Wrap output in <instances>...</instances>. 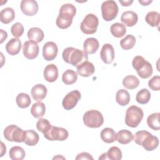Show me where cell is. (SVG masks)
Returning <instances> with one entry per match:
<instances>
[{
	"label": "cell",
	"instance_id": "42",
	"mask_svg": "<svg viewBox=\"0 0 160 160\" xmlns=\"http://www.w3.org/2000/svg\"><path fill=\"white\" fill-rule=\"evenodd\" d=\"M76 160H78V159H91V160H93V158L88 152H82L79 154L77 156V157L76 158Z\"/></svg>",
	"mask_w": 160,
	"mask_h": 160
},
{
	"label": "cell",
	"instance_id": "46",
	"mask_svg": "<svg viewBox=\"0 0 160 160\" xmlns=\"http://www.w3.org/2000/svg\"><path fill=\"white\" fill-rule=\"evenodd\" d=\"M99 159H107V157H106V152L102 154L101 156H100V157L99 158Z\"/></svg>",
	"mask_w": 160,
	"mask_h": 160
},
{
	"label": "cell",
	"instance_id": "7",
	"mask_svg": "<svg viewBox=\"0 0 160 160\" xmlns=\"http://www.w3.org/2000/svg\"><path fill=\"white\" fill-rule=\"evenodd\" d=\"M118 11L119 8L114 1H106L101 4L102 16L106 21H111L115 19L118 15Z\"/></svg>",
	"mask_w": 160,
	"mask_h": 160
},
{
	"label": "cell",
	"instance_id": "12",
	"mask_svg": "<svg viewBox=\"0 0 160 160\" xmlns=\"http://www.w3.org/2000/svg\"><path fill=\"white\" fill-rule=\"evenodd\" d=\"M39 48L38 44L32 41H27L23 44V54L29 59H33L36 58L39 54Z\"/></svg>",
	"mask_w": 160,
	"mask_h": 160
},
{
	"label": "cell",
	"instance_id": "38",
	"mask_svg": "<svg viewBox=\"0 0 160 160\" xmlns=\"http://www.w3.org/2000/svg\"><path fill=\"white\" fill-rule=\"evenodd\" d=\"M107 159L111 160H119L122 158V152L121 149L116 146L110 148L107 152H106Z\"/></svg>",
	"mask_w": 160,
	"mask_h": 160
},
{
	"label": "cell",
	"instance_id": "28",
	"mask_svg": "<svg viewBox=\"0 0 160 160\" xmlns=\"http://www.w3.org/2000/svg\"><path fill=\"white\" fill-rule=\"evenodd\" d=\"M110 31L112 35L118 38L123 37L126 33V28L125 25L119 22L112 24L111 26Z\"/></svg>",
	"mask_w": 160,
	"mask_h": 160
},
{
	"label": "cell",
	"instance_id": "4",
	"mask_svg": "<svg viewBox=\"0 0 160 160\" xmlns=\"http://www.w3.org/2000/svg\"><path fill=\"white\" fill-rule=\"evenodd\" d=\"M144 116V112L141 108L136 106L129 107L126 112L125 123L131 128H136L141 122Z\"/></svg>",
	"mask_w": 160,
	"mask_h": 160
},
{
	"label": "cell",
	"instance_id": "21",
	"mask_svg": "<svg viewBox=\"0 0 160 160\" xmlns=\"http://www.w3.org/2000/svg\"><path fill=\"white\" fill-rule=\"evenodd\" d=\"M99 44L98 41L94 38H87L83 44L84 51L87 54H94L98 49Z\"/></svg>",
	"mask_w": 160,
	"mask_h": 160
},
{
	"label": "cell",
	"instance_id": "34",
	"mask_svg": "<svg viewBox=\"0 0 160 160\" xmlns=\"http://www.w3.org/2000/svg\"><path fill=\"white\" fill-rule=\"evenodd\" d=\"M147 124L148 126L154 130L158 131L160 129L159 112L152 113L148 117Z\"/></svg>",
	"mask_w": 160,
	"mask_h": 160
},
{
	"label": "cell",
	"instance_id": "35",
	"mask_svg": "<svg viewBox=\"0 0 160 160\" xmlns=\"http://www.w3.org/2000/svg\"><path fill=\"white\" fill-rule=\"evenodd\" d=\"M146 22L152 27H158L159 24V13L156 11H150L145 17Z\"/></svg>",
	"mask_w": 160,
	"mask_h": 160
},
{
	"label": "cell",
	"instance_id": "11",
	"mask_svg": "<svg viewBox=\"0 0 160 160\" xmlns=\"http://www.w3.org/2000/svg\"><path fill=\"white\" fill-rule=\"evenodd\" d=\"M81 95L79 91L74 90L68 93L63 98L62 104L66 110H71L74 108L78 101L81 99Z\"/></svg>",
	"mask_w": 160,
	"mask_h": 160
},
{
	"label": "cell",
	"instance_id": "18",
	"mask_svg": "<svg viewBox=\"0 0 160 160\" xmlns=\"http://www.w3.org/2000/svg\"><path fill=\"white\" fill-rule=\"evenodd\" d=\"M47 92V88L44 85L42 84H38L32 88L31 93L32 98L34 100L41 101L46 98Z\"/></svg>",
	"mask_w": 160,
	"mask_h": 160
},
{
	"label": "cell",
	"instance_id": "22",
	"mask_svg": "<svg viewBox=\"0 0 160 160\" xmlns=\"http://www.w3.org/2000/svg\"><path fill=\"white\" fill-rule=\"evenodd\" d=\"M134 138L132 133L128 130L122 129L116 134V141L121 144H127L131 142Z\"/></svg>",
	"mask_w": 160,
	"mask_h": 160
},
{
	"label": "cell",
	"instance_id": "19",
	"mask_svg": "<svg viewBox=\"0 0 160 160\" xmlns=\"http://www.w3.org/2000/svg\"><path fill=\"white\" fill-rule=\"evenodd\" d=\"M138 14L132 11H128L124 12L121 17L122 22L128 27L134 26L138 22Z\"/></svg>",
	"mask_w": 160,
	"mask_h": 160
},
{
	"label": "cell",
	"instance_id": "15",
	"mask_svg": "<svg viewBox=\"0 0 160 160\" xmlns=\"http://www.w3.org/2000/svg\"><path fill=\"white\" fill-rule=\"evenodd\" d=\"M100 56L105 64H111L114 59V49L110 44H104L101 50Z\"/></svg>",
	"mask_w": 160,
	"mask_h": 160
},
{
	"label": "cell",
	"instance_id": "31",
	"mask_svg": "<svg viewBox=\"0 0 160 160\" xmlns=\"http://www.w3.org/2000/svg\"><path fill=\"white\" fill-rule=\"evenodd\" d=\"M139 80L137 77L133 75L126 76L122 80V85L128 89H134L138 87Z\"/></svg>",
	"mask_w": 160,
	"mask_h": 160
},
{
	"label": "cell",
	"instance_id": "36",
	"mask_svg": "<svg viewBox=\"0 0 160 160\" xmlns=\"http://www.w3.org/2000/svg\"><path fill=\"white\" fill-rule=\"evenodd\" d=\"M151 98V93L147 89H142L138 92L136 97V101L141 104L148 103Z\"/></svg>",
	"mask_w": 160,
	"mask_h": 160
},
{
	"label": "cell",
	"instance_id": "45",
	"mask_svg": "<svg viewBox=\"0 0 160 160\" xmlns=\"http://www.w3.org/2000/svg\"><path fill=\"white\" fill-rule=\"evenodd\" d=\"M139 2L140 4H141L142 6H148L151 2H152V1H149V0H147V1L142 0V1H141V0H139Z\"/></svg>",
	"mask_w": 160,
	"mask_h": 160
},
{
	"label": "cell",
	"instance_id": "16",
	"mask_svg": "<svg viewBox=\"0 0 160 160\" xmlns=\"http://www.w3.org/2000/svg\"><path fill=\"white\" fill-rule=\"evenodd\" d=\"M76 69L78 74L82 77L91 76L95 71V68L93 64L88 61L81 63L80 65L76 67Z\"/></svg>",
	"mask_w": 160,
	"mask_h": 160
},
{
	"label": "cell",
	"instance_id": "20",
	"mask_svg": "<svg viewBox=\"0 0 160 160\" xmlns=\"http://www.w3.org/2000/svg\"><path fill=\"white\" fill-rule=\"evenodd\" d=\"M21 41L18 38L11 39L6 44L5 48L8 54L12 56L18 54L21 49Z\"/></svg>",
	"mask_w": 160,
	"mask_h": 160
},
{
	"label": "cell",
	"instance_id": "3",
	"mask_svg": "<svg viewBox=\"0 0 160 160\" xmlns=\"http://www.w3.org/2000/svg\"><path fill=\"white\" fill-rule=\"evenodd\" d=\"M132 65L141 78L147 79L152 74L153 70L151 64L142 56H135L132 59Z\"/></svg>",
	"mask_w": 160,
	"mask_h": 160
},
{
	"label": "cell",
	"instance_id": "10",
	"mask_svg": "<svg viewBox=\"0 0 160 160\" xmlns=\"http://www.w3.org/2000/svg\"><path fill=\"white\" fill-rule=\"evenodd\" d=\"M74 16L75 15L72 13L60 8L59 15L56 19L57 26L62 29L69 28L71 25L72 19Z\"/></svg>",
	"mask_w": 160,
	"mask_h": 160
},
{
	"label": "cell",
	"instance_id": "25",
	"mask_svg": "<svg viewBox=\"0 0 160 160\" xmlns=\"http://www.w3.org/2000/svg\"><path fill=\"white\" fill-rule=\"evenodd\" d=\"M101 138L106 143H112L116 141V133L110 128H104L101 132Z\"/></svg>",
	"mask_w": 160,
	"mask_h": 160
},
{
	"label": "cell",
	"instance_id": "32",
	"mask_svg": "<svg viewBox=\"0 0 160 160\" xmlns=\"http://www.w3.org/2000/svg\"><path fill=\"white\" fill-rule=\"evenodd\" d=\"M25 155L26 153L23 148L18 146L12 147L9 152V156L12 160H22Z\"/></svg>",
	"mask_w": 160,
	"mask_h": 160
},
{
	"label": "cell",
	"instance_id": "37",
	"mask_svg": "<svg viewBox=\"0 0 160 160\" xmlns=\"http://www.w3.org/2000/svg\"><path fill=\"white\" fill-rule=\"evenodd\" d=\"M136 43V38L131 34L127 35L124 38L120 41L121 47L124 50H129L132 49Z\"/></svg>",
	"mask_w": 160,
	"mask_h": 160
},
{
	"label": "cell",
	"instance_id": "30",
	"mask_svg": "<svg viewBox=\"0 0 160 160\" xmlns=\"http://www.w3.org/2000/svg\"><path fill=\"white\" fill-rule=\"evenodd\" d=\"M78 79V74L72 69H67L62 76V81L66 85L74 84Z\"/></svg>",
	"mask_w": 160,
	"mask_h": 160
},
{
	"label": "cell",
	"instance_id": "26",
	"mask_svg": "<svg viewBox=\"0 0 160 160\" xmlns=\"http://www.w3.org/2000/svg\"><path fill=\"white\" fill-rule=\"evenodd\" d=\"M15 18V12L11 8H6L0 12V20L4 24H9Z\"/></svg>",
	"mask_w": 160,
	"mask_h": 160
},
{
	"label": "cell",
	"instance_id": "23",
	"mask_svg": "<svg viewBox=\"0 0 160 160\" xmlns=\"http://www.w3.org/2000/svg\"><path fill=\"white\" fill-rule=\"evenodd\" d=\"M39 140V136L38 134L34 130L24 131V142L28 146H35Z\"/></svg>",
	"mask_w": 160,
	"mask_h": 160
},
{
	"label": "cell",
	"instance_id": "40",
	"mask_svg": "<svg viewBox=\"0 0 160 160\" xmlns=\"http://www.w3.org/2000/svg\"><path fill=\"white\" fill-rule=\"evenodd\" d=\"M24 31V27L21 22L14 23L11 28V32L12 36L16 38L21 37Z\"/></svg>",
	"mask_w": 160,
	"mask_h": 160
},
{
	"label": "cell",
	"instance_id": "13",
	"mask_svg": "<svg viewBox=\"0 0 160 160\" xmlns=\"http://www.w3.org/2000/svg\"><path fill=\"white\" fill-rule=\"evenodd\" d=\"M58 48L56 44L52 41L47 42L42 48V56L45 60L52 61L58 54Z\"/></svg>",
	"mask_w": 160,
	"mask_h": 160
},
{
	"label": "cell",
	"instance_id": "29",
	"mask_svg": "<svg viewBox=\"0 0 160 160\" xmlns=\"http://www.w3.org/2000/svg\"><path fill=\"white\" fill-rule=\"evenodd\" d=\"M116 102L122 106L127 105L130 101V95L128 91L121 89L116 92Z\"/></svg>",
	"mask_w": 160,
	"mask_h": 160
},
{
	"label": "cell",
	"instance_id": "8",
	"mask_svg": "<svg viewBox=\"0 0 160 160\" xmlns=\"http://www.w3.org/2000/svg\"><path fill=\"white\" fill-rule=\"evenodd\" d=\"M3 134L4 138L9 141L17 142H24V131L16 125L12 124L7 126L4 129Z\"/></svg>",
	"mask_w": 160,
	"mask_h": 160
},
{
	"label": "cell",
	"instance_id": "39",
	"mask_svg": "<svg viewBox=\"0 0 160 160\" xmlns=\"http://www.w3.org/2000/svg\"><path fill=\"white\" fill-rule=\"evenodd\" d=\"M51 127L52 126L51 123L46 119L40 118L36 123V128L38 131H41L43 134L47 133L50 130Z\"/></svg>",
	"mask_w": 160,
	"mask_h": 160
},
{
	"label": "cell",
	"instance_id": "41",
	"mask_svg": "<svg viewBox=\"0 0 160 160\" xmlns=\"http://www.w3.org/2000/svg\"><path fill=\"white\" fill-rule=\"evenodd\" d=\"M149 88L153 91H159L160 89V77L154 76L148 82Z\"/></svg>",
	"mask_w": 160,
	"mask_h": 160
},
{
	"label": "cell",
	"instance_id": "9",
	"mask_svg": "<svg viewBox=\"0 0 160 160\" xmlns=\"http://www.w3.org/2000/svg\"><path fill=\"white\" fill-rule=\"evenodd\" d=\"M68 131L62 128L52 126L50 130L44 136L49 141H64L68 138Z\"/></svg>",
	"mask_w": 160,
	"mask_h": 160
},
{
	"label": "cell",
	"instance_id": "27",
	"mask_svg": "<svg viewBox=\"0 0 160 160\" xmlns=\"http://www.w3.org/2000/svg\"><path fill=\"white\" fill-rule=\"evenodd\" d=\"M46 111L45 104L42 102H37L34 103L31 108V113L35 118H40L42 117Z\"/></svg>",
	"mask_w": 160,
	"mask_h": 160
},
{
	"label": "cell",
	"instance_id": "17",
	"mask_svg": "<svg viewBox=\"0 0 160 160\" xmlns=\"http://www.w3.org/2000/svg\"><path fill=\"white\" fill-rule=\"evenodd\" d=\"M43 74L46 81L49 82H53L58 78V69L54 64H48L45 67Z\"/></svg>",
	"mask_w": 160,
	"mask_h": 160
},
{
	"label": "cell",
	"instance_id": "14",
	"mask_svg": "<svg viewBox=\"0 0 160 160\" xmlns=\"http://www.w3.org/2000/svg\"><path fill=\"white\" fill-rule=\"evenodd\" d=\"M21 10L26 16H32L38 11V2L34 0H22L21 2Z\"/></svg>",
	"mask_w": 160,
	"mask_h": 160
},
{
	"label": "cell",
	"instance_id": "43",
	"mask_svg": "<svg viewBox=\"0 0 160 160\" xmlns=\"http://www.w3.org/2000/svg\"><path fill=\"white\" fill-rule=\"evenodd\" d=\"M8 34L6 31H3L2 29H1V43H2L3 41L7 38Z\"/></svg>",
	"mask_w": 160,
	"mask_h": 160
},
{
	"label": "cell",
	"instance_id": "1",
	"mask_svg": "<svg viewBox=\"0 0 160 160\" xmlns=\"http://www.w3.org/2000/svg\"><path fill=\"white\" fill-rule=\"evenodd\" d=\"M62 57L66 62L76 67L88 59V55L86 52L72 47L64 49L62 53Z\"/></svg>",
	"mask_w": 160,
	"mask_h": 160
},
{
	"label": "cell",
	"instance_id": "5",
	"mask_svg": "<svg viewBox=\"0 0 160 160\" xmlns=\"http://www.w3.org/2000/svg\"><path fill=\"white\" fill-rule=\"evenodd\" d=\"M84 124L91 128L101 127L104 122V118L99 111L92 109L86 111L83 116Z\"/></svg>",
	"mask_w": 160,
	"mask_h": 160
},
{
	"label": "cell",
	"instance_id": "2",
	"mask_svg": "<svg viewBox=\"0 0 160 160\" xmlns=\"http://www.w3.org/2000/svg\"><path fill=\"white\" fill-rule=\"evenodd\" d=\"M133 139L137 144L142 146L148 151L154 150L159 145L158 138L147 131L136 132Z\"/></svg>",
	"mask_w": 160,
	"mask_h": 160
},
{
	"label": "cell",
	"instance_id": "6",
	"mask_svg": "<svg viewBox=\"0 0 160 160\" xmlns=\"http://www.w3.org/2000/svg\"><path fill=\"white\" fill-rule=\"evenodd\" d=\"M99 24L98 17L93 14H87L81 23V31L86 34H92L97 31Z\"/></svg>",
	"mask_w": 160,
	"mask_h": 160
},
{
	"label": "cell",
	"instance_id": "33",
	"mask_svg": "<svg viewBox=\"0 0 160 160\" xmlns=\"http://www.w3.org/2000/svg\"><path fill=\"white\" fill-rule=\"evenodd\" d=\"M16 101L17 105L20 108H26L29 106L31 102L30 96L28 94L24 92L19 93L17 96L16 98Z\"/></svg>",
	"mask_w": 160,
	"mask_h": 160
},
{
	"label": "cell",
	"instance_id": "24",
	"mask_svg": "<svg viewBox=\"0 0 160 160\" xmlns=\"http://www.w3.org/2000/svg\"><path fill=\"white\" fill-rule=\"evenodd\" d=\"M44 32L42 30L39 28L34 27L29 29L28 32V38L30 41H32L36 43L40 42L44 39Z\"/></svg>",
	"mask_w": 160,
	"mask_h": 160
},
{
	"label": "cell",
	"instance_id": "44",
	"mask_svg": "<svg viewBox=\"0 0 160 160\" xmlns=\"http://www.w3.org/2000/svg\"><path fill=\"white\" fill-rule=\"evenodd\" d=\"M119 2L122 4V6H131L133 2L132 0H127V1H119Z\"/></svg>",
	"mask_w": 160,
	"mask_h": 160
}]
</instances>
